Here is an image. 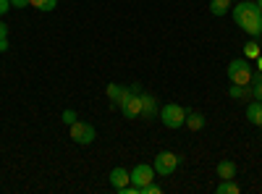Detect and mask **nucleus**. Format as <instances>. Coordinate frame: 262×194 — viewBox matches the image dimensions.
Masks as SVG:
<instances>
[{
	"label": "nucleus",
	"mask_w": 262,
	"mask_h": 194,
	"mask_svg": "<svg viewBox=\"0 0 262 194\" xmlns=\"http://www.w3.org/2000/svg\"><path fill=\"white\" fill-rule=\"evenodd\" d=\"M252 76H254V71L249 69L247 58H233V60L228 63V79H231V84H242V87H249V84H252Z\"/></svg>",
	"instance_id": "39448f33"
},
{
	"label": "nucleus",
	"mask_w": 262,
	"mask_h": 194,
	"mask_svg": "<svg viewBox=\"0 0 262 194\" xmlns=\"http://www.w3.org/2000/svg\"><path fill=\"white\" fill-rule=\"evenodd\" d=\"M137 92H139V84H134V87H126V92H123V97H121V102H118L121 113H123L126 118H142V95H137Z\"/></svg>",
	"instance_id": "f03ea898"
},
{
	"label": "nucleus",
	"mask_w": 262,
	"mask_h": 194,
	"mask_svg": "<svg viewBox=\"0 0 262 194\" xmlns=\"http://www.w3.org/2000/svg\"><path fill=\"white\" fill-rule=\"evenodd\" d=\"M215 191H217V194H238L242 189H238V184H236L233 179H223L221 184L215 186Z\"/></svg>",
	"instance_id": "4468645a"
},
{
	"label": "nucleus",
	"mask_w": 262,
	"mask_h": 194,
	"mask_svg": "<svg viewBox=\"0 0 262 194\" xmlns=\"http://www.w3.org/2000/svg\"><path fill=\"white\" fill-rule=\"evenodd\" d=\"M11 8H13V6H11V0H0V18H3Z\"/></svg>",
	"instance_id": "412c9836"
},
{
	"label": "nucleus",
	"mask_w": 262,
	"mask_h": 194,
	"mask_svg": "<svg viewBox=\"0 0 262 194\" xmlns=\"http://www.w3.org/2000/svg\"><path fill=\"white\" fill-rule=\"evenodd\" d=\"M152 179H155V168L147 165V163H139L131 168V184L134 186H147L152 184Z\"/></svg>",
	"instance_id": "0eeeda50"
},
{
	"label": "nucleus",
	"mask_w": 262,
	"mask_h": 194,
	"mask_svg": "<svg viewBox=\"0 0 262 194\" xmlns=\"http://www.w3.org/2000/svg\"><path fill=\"white\" fill-rule=\"evenodd\" d=\"M231 16L252 39L262 34V11L257 6V0H238L236 6H231Z\"/></svg>",
	"instance_id": "f257e3e1"
},
{
	"label": "nucleus",
	"mask_w": 262,
	"mask_h": 194,
	"mask_svg": "<svg viewBox=\"0 0 262 194\" xmlns=\"http://www.w3.org/2000/svg\"><path fill=\"white\" fill-rule=\"evenodd\" d=\"M233 0H210V13L212 16H228Z\"/></svg>",
	"instance_id": "ddd939ff"
},
{
	"label": "nucleus",
	"mask_w": 262,
	"mask_h": 194,
	"mask_svg": "<svg viewBox=\"0 0 262 194\" xmlns=\"http://www.w3.org/2000/svg\"><path fill=\"white\" fill-rule=\"evenodd\" d=\"M11 45H8V39H0V53H6Z\"/></svg>",
	"instance_id": "b1692460"
},
{
	"label": "nucleus",
	"mask_w": 262,
	"mask_h": 194,
	"mask_svg": "<svg viewBox=\"0 0 262 194\" xmlns=\"http://www.w3.org/2000/svg\"><path fill=\"white\" fill-rule=\"evenodd\" d=\"M205 123H207L205 113H200V111H186V126L191 128V132H202Z\"/></svg>",
	"instance_id": "9d476101"
},
{
	"label": "nucleus",
	"mask_w": 262,
	"mask_h": 194,
	"mask_svg": "<svg viewBox=\"0 0 262 194\" xmlns=\"http://www.w3.org/2000/svg\"><path fill=\"white\" fill-rule=\"evenodd\" d=\"M158 116H160V105H158V100L152 97L149 92H142V118L152 121V118H158Z\"/></svg>",
	"instance_id": "6e6552de"
},
{
	"label": "nucleus",
	"mask_w": 262,
	"mask_h": 194,
	"mask_svg": "<svg viewBox=\"0 0 262 194\" xmlns=\"http://www.w3.org/2000/svg\"><path fill=\"white\" fill-rule=\"evenodd\" d=\"M247 121L262 128V102H259V100H252V102L247 105Z\"/></svg>",
	"instance_id": "9b49d317"
},
{
	"label": "nucleus",
	"mask_w": 262,
	"mask_h": 194,
	"mask_svg": "<svg viewBox=\"0 0 262 194\" xmlns=\"http://www.w3.org/2000/svg\"><path fill=\"white\" fill-rule=\"evenodd\" d=\"M29 6L37 8V11H42V13H50V11L58 8V0H29Z\"/></svg>",
	"instance_id": "2eb2a0df"
},
{
	"label": "nucleus",
	"mask_w": 262,
	"mask_h": 194,
	"mask_svg": "<svg viewBox=\"0 0 262 194\" xmlns=\"http://www.w3.org/2000/svg\"><path fill=\"white\" fill-rule=\"evenodd\" d=\"M228 97H231V100H247V97H249V87H242V84H231Z\"/></svg>",
	"instance_id": "f3484780"
},
{
	"label": "nucleus",
	"mask_w": 262,
	"mask_h": 194,
	"mask_svg": "<svg viewBox=\"0 0 262 194\" xmlns=\"http://www.w3.org/2000/svg\"><path fill=\"white\" fill-rule=\"evenodd\" d=\"M233 3H238V0H233Z\"/></svg>",
	"instance_id": "bb28decb"
},
{
	"label": "nucleus",
	"mask_w": 262,
	"mask_h": 194,
	"mask_svg": "<svg viewBox=\"0 0 262 194\" xmlns=\"http://www.w3.org/2000/svg\"><path fill=\"white\" fill-rule=\"evenodd\" d=\"M60 121H63L66 126H71V123H76V121H79V116H76V111H71V107H66L63 116H60Z\"/></svg>",
	"instance_id": "6ab92c4d"
},
{
	"label": "nucleus",
	"mask_w": 262,
	"mask_h": 194,
	"mask_svg": "<svg viewBox=\"0 0 262 194\" xmlns=\"http://www.w3.org/2000/svg\"><path fill=\"white\" fill-rule=\"evenodd\" d=\"M257 69H259V74H262V55L257 58Z\"/></svg>",
	"instance_id": "393cba45"
},
{
	"label": "nucleus",
	"mask_w": 262,
	"mask_h": 194,
	"mask_svg": "<svg viewBox=\"0 0 262 194\" xmlns=\"http://www.w3.org/2000/svg\"><path fill=\"white\" fill-rule=\"evenodd\" d=\"M244 55L247 58H259L262 55V45H259L257 39H249L247 45H244Z\"/></svg>",
	"instance_id": "a211bd4d"
},
{
	"label": "nucleus",
	"mask_w": 262,
	"mask_h": 194,
	"mask_svg": "<svg viewBox=\"0 0 262 194\" xmlns=\"http://www.w3.org/2000/svg\"><path fill=\"white\" fill-rule=\"evenodd\" d=\"M123 92H126V87L123 84H107V97H111V102H121V97H123Z\"/></svg>",
	"instance_id": "dca6fc26"
},
{
	"label": "nucleus",
	"mask_w": 262,
	"mask_h": 194,
	"mask_svg": "<svg viewBox=\"0 0 262 194\" xmlns=\"http://www.w3.org/2000/svg\"><path fill=\"white\" fill-rule=\"evenodd\" d=\"M0 39H8V27L0 21Z\"/></svg>",
	"instance_id": "5701e85b"
},
{
	"label": "nucleus",
	"mask_w": 262,
	"mask_h": 194,
	"mask_svg": "<svg viewBox=\"0 0 262 194\" xmlns=\"http://www.w3.org/2000/svg\"><path fill=\"white\" fill-rule=\"evenodd\" d=\"M179 165H181V155L170 153V149H163V153H158L155 160H152V168H155L158 176H173Z\"/></svg>",
	"instance_id": "20e7f679"
},
{
	"label": "nucleus",
	"mask_w": 262,
	"mask_h": 194,
	"mask_svg": "<svg viewBox=\"0 0 262 194\" xmlns=\"http://www.w3.org/2000/svg\"><path fill=\"white\" fill-rule=\"evenodd\" d=\"M69 137L76 142V144H92L97 139V132L92 123H84V121H76L69 126Z\"/></svg>",
	"instance_id": "423d86ee"
},
{
	"label": "nucleus",
	"mask_w": 262,
	"mask_h": 194,
	"mask_svg": "<svg viewBox=\"0 0 262 194\" xmlns=\"http://www.w3.org/2000/svg\"><path fill=\"white\" fill-rule=\"evenodd\" d=\"M163 189L158 184H147V186H139V194H160Z\"/></svg>",
	"instance_id": "aec40b11"
},
{
	"label": "nucleus",
	"mask_w": 262,
	"mask_h": 194,
	"mask_svg": "<svg viewBox=\"0 0 262 194\" xmlns=\"http://www.w3.org/2000/svg\"><path fill=\"white\" fill-rule=\"evenodd\" d=\"M215 174H217V179H236V163L233 160H221L217 163V168H215Z\"/></svg>",
	"instance_id": "f8f14e48"
},
{
	"label": "nucleus",
	"mask_w": 262,
	"mask_h": 194,
	"mask_svg": "<svg viewBox=\"0 0 262 194\" xmlns=\"http://www.w3.org/2000/svg\"><path fill=\"white\" fill-rule=\"evenodd\" d=\"M186 111L189 107H184V105H179V102H168V105H163L160 107V121H163V126H168V128H181L184 123H186Z\"/></svg>",
	"instance_id": "7ed1b4c3"
},
{
	"label": "nucleus",
	"mask_w": 262,
	"mask_h": 194,
	"mask_svg": "<svg viewBox=\"0 0 262 194\" xmlns=\"http://www.w3.org/2000/svg\"><path fill=\"white\" fill-rule=\"evenodd\" d=\"M11 6H13V8H27L29 0H11Z\"/></svg>",
	"instance_id": "4be33fe9"
},
{
	"label": "nucleus",
	"mask_w": 262,
	"mask_h": 194,
	"mask_svg": "<svg viewBox=\"0 0 262 194\" xmlns=\"http://www.w3.org/2000/svg\"><path fill=\"white\" fill-rule=\"evenodd\" d=\"M257 6H259V11H262V0H257Z\"/></svg>",
	"instance_id": "a878e982"
},
{
	"label": "nucleus",
	"mask_w": 262,
	"mask_h": 194,
	"mask_svg": "<svg viewBox=\"0 0 262 194\" xmlns=\"http://www.w3.org/2000/svg\"><path fill=\"white\" fill-rule=\"evenodd\" d=\"M126 184H131V170H126V168H113L111 170V186L113 189H121V186H126Z\"/></svg>",
	"instance_id": "1a4fd4ad"
}]
</instances>
